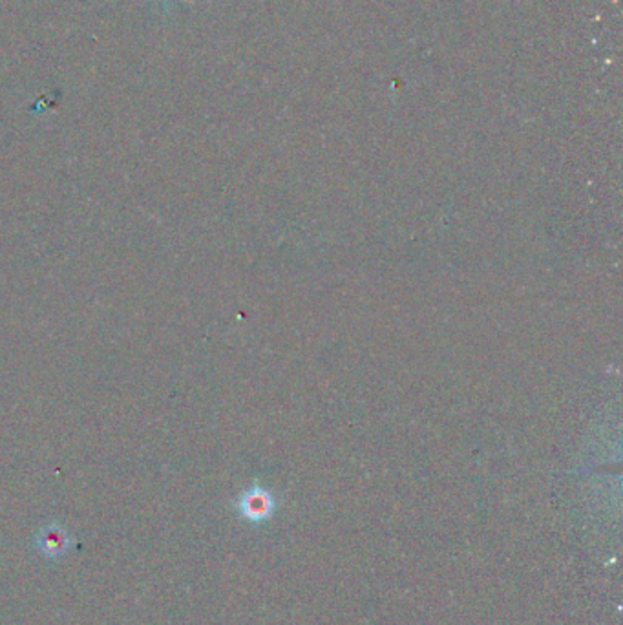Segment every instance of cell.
<instances>
[{
  "label": "cell",
  "instance_id": "cell-1",
  "mask_svg": "<svg viewBox=\"0 0 623 625\" xmlns=\"http://www.w3.org/2000/svg\"><path fill=\"white\" fill-rule=\"evenodd\" d=\"M35 547L47 558L64 556L72 547V535L59 523H48L40 527L35 535Z\"/></svg>",
  "mask_w": 623,
  "mask_h": 625
},
{
  "label": "cell",
  "instance_id": "cell-2",
  "mask_svg": "<svg viewBox=\"0 0 623 625\" xmlns=\"http://www.w3.org/2000/svg\"><path fill=\"white\" fill-rule=\"evenodd\" d=\"M240 514L249 521H263L273 512V500L261 488H251L240 498L238 503Z\"/></svg>",
  "mask_w": 623,
  "mask_h": 625
}]
</instances>
